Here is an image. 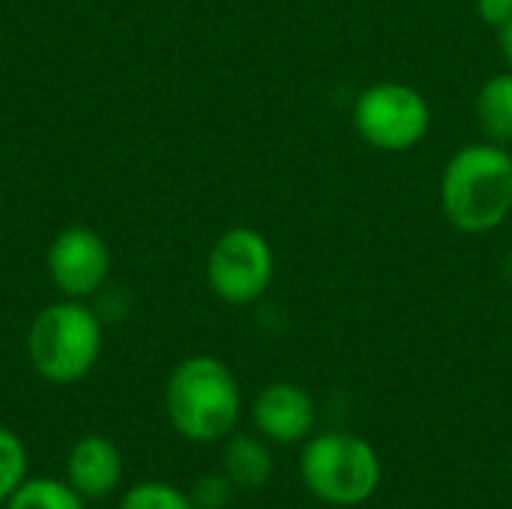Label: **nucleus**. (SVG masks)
Returning a JSON list of instances; mask_svg holds the SVG:
<instances>
[{
    "mask_svg": "<svg viewBox=\"0 0 512 509\" xmlns=\"http://www.w3.org/2000/svg\"><path fill=\"white\" fill-rule=\"evenodd\" d=\"M474 114L486 141L504 147L512 144V69H504L483 81L474 102Z\"/></svg>",
    "mask_w": 512,
    "mask_h": 509,
    "instance_id": "11",
    "label": "nucleus"
},
{
    "mask_svg": "<svg viewBox=\"0 0 512 509\" xmlns=\"http://www.w3.org/2000/svg\"><path fill=\"white\" fill-rule=\"evenodd\" d=\"M27 354L51 384L84 381L102 354V321L84 300H60L45 306L27 333Z\"/></svg>",
    "mask_w": 512,
    "mask_h": 509,
    "instance_id": "4",
    "label": "nucleus"
},
{
    "mask_svg": "<svg viewBox=\"0 0 512 509\" xmlns=\"http://www.w3.org/2000/svg\"><path fill=\"white\" fill-rule=\"evenodd\" d=\"M300 480L306 492L327 507L369 504L384 480V465L372 441L354 432H321L303 441Z\"/></svg>",
    "mask_w": 512,
    "mask_h": 509,
    "instance_id": "3",
    "label": "nucleus"
},
{
    "mask_svg": "<svg viewBox=\"0 0 512 509\" xmlns=\"http://www.w3.org/2000/svg\"><path fill=\"white\" fill-rule=\"evenodd\" d=\"M354 129L381 153H408L432 129L429 99L405 81H378L354 99Z\"/></svg>",
    "mask_w": 512,
    "mask_h": 509,
    "instance_id": "5",
    "label": "nucleus"
},
{
    "mask_svg": "<svg viewBox=\"0 0 512 509\" xmlns=\"http://www.w3.org/2000/svg\"><path fill=\"white\" fill-rule=\"evenodd\" d=\"M3 509H87V501L66 480L27 477Z\"/></svg>",
    "mask_w": 512,
    "mask_h": 509,
    "instance_id": "12",
    "label": "nucleus"
},
{
    "mask_svg": "<svg viewBox=\"0 0 512 509\" xmlns=\"http://www.w3.org/2000/svg\"><path fill=\"white\" fill-rule=\"evenodd\" d=\"M111 270L108 243L90 228H66L48 249V273L57 291L69 300L93 297Z\"/></svg>",
    "mask_w": 512,
    "mask_h": 509,
    "instance_id": "7",
    "label": "nucleus"
},
{
    "mask_svg": "<svg viewBox=\"0 0 512 509\" xmlns=\"http://www.w3.org/2000/svg\"><path fill=\"white\" fill-rule=\"evenodd\" d=\"M510 477H512V462H510Z\"/></svg>",
    "mask_w": 512,
    "mask_h": 509,
    "instance_id": "18",
    "label": "nucleus"
},
{
    "mask_svg": "<svg viewBox=\"0 0 512 509\" xmlns=\"http://www.w3.org/2000/svg\"><path fill=\"white\" fill-rule=\"evenodd\" d=\"M222 474L234 483V489L255 492L273 480L276 459L270 441L249 432H234L222 441Z\"/></svg>",
    "mask_w": 512,
    "mask_h": 509,
    "instance_id": "10",
    "label": "nucleus"
},
{
    "mask_svg": "<svg viewBox=\"0 0 512 509\" xmlns=\"http://www.w3.org/2000/svg\"><path fill=\"white\" fill-rule=\"evenodd\" d=\"M441 210L462 234H489L512 216V153L477 141L456 150L441 174Z\"/></svg>",
    "mask_w": 512,
    "mask_h": 509,
    "instance_id": "1",
    "label": "nucleus"
},
{
    "mask_svg": "<svg viewBox=\"0 0 512 509\" xmlns=\"http://www.w3.org/2000/svg\"><path fill=\"white\" fill-rule=\"evenodd\" d=\"M189 498L195 509H228L234 498V483L225 474H204L192 483Z\"/></svg>",
    "mask_w": 512,
    "mask_h": 509,
    "instance_id": "15",
    "label": "nucleus"
},
{
    "mask_svg": "<svg viewBox=\"0 0 512 509\" xmlns=\"http://www.w3.org/2000/svg\"><path fill=\"white\" fill-rule=\"evenodd\" d=\"M165 414L192 444H222L237 432L243 393L234 372L210 354L180 360L165 381Z\"/></svg>",
    "mask_w": 512,
    "mask_h": 509,
    "instance_id": "2",
    "label": "nucleus"
},
{
    "mask_svg": "<svg viewBox=\"0 0 512 509\" xmlns=\"http://www.w3.org/2000/svg\"><path fill=\"white\" fill-rule=\"evenodd\" d=\"M477 15L486 27H504L512 18V0H477Z\"/></svg>",
    "mask_w": 512,
    "mask_h": 509,
    "instance_id": "16",
    "label": "nucleus"
},
{
    "mask_svg": "<svg viewBox=\"0 0 512 509\" xmlns=\"http://www.w3.org/2000/svg\"><path fill=\"white\" fill-rule=\"evenodd\" d=\"M228 509H231V507H228Z\"/></svg>",
    "mask_w": 512,
    "mask_h": 509,
    "instance_id": "19",
    "label": "nucleus"
},
{
    "mask_svg": "<svg viewBox=\"0 0 512 509\" xmlns=\"http://www.w3.org/2000/svg\"><path fill=\"white\" fill-rule=\"evenodd\" d=\"M123 480L120 447L105 435H84L69 447L66 483L84 501H105L117 492Z\"/></svg>",
    "mask_w": 512,
    "mask_h": 509,
    "instance_id": "9",
    "label": "nucleus"
},
{
    "mask_svg": "<svg viewBox=\"0 0 512 509\" xmlns=\"http://www.w3.org/2000/svg\"><path fill=\"white\" fill-rule=\"evenodd\" d=\"M117 509H195L189 492L165 480H144L120 495Z\"/></svg>",
    "mask_w": 512,
    "mask_h": 509,
    "instance_id": "13",
    "label": "nucleus"
},
{
    "mask_svg": "<svg viewBox=\"0 0 512 509\" xmlns=\"http://www.w3.org/2000/svg\"><path fill=\"white\" fill-rule=\"evenodd\" d=\"M27 447L21 435L0 426V507L12 498V492L27 480Z\"/></svg>",
    "mask_w": 512,
    "mask_h": 509,
    "instance_id": "14",
    "label": "nucleus"
},
{
    "mask_svg": "<svg viewBox=\"0 0 512 509\" xmlns=\"http://www.w3.org/2000/svg\"><path fill=\"white\" fill-rule=\"evenodd\" d=\"M498 45H501V57L507 60V66L512 69V18L504 27H498Z\"/></svg>",
    "mask_w": 512,
    "mask_h": 509,
    "instance_id": "17",
    "label": "nucleus"
},
{
    "mask_svg": "<svg viewBox=\"0 0 512 509\" xmlns=\"http://www.w3.org/2000/svg\"><path fill=\"white\" fill-rule=\"evenodd\" d=\"M276 276V255L267 237L255 228H228L207 255V285L210 291L231 303L249 306L267 294Z\"/></svg>",
    "mask_w": 512,
    "mask_h": 509,
    "instance_id": "6",
    "label": "nucleus"
},
{
    "mask_svg": "<svg viewBox=\"0 0 512 509\" xmlns=\"http://www.w3.org/2000/svg\"><path fill=\"white\" fill-rule=\"evenodd\" d=\"M318 408L315 399L288 381L267 384L252 402V426L270 444H303L315 435Z\"/></svg>",
    "mask_w": 512,
    "mask_h": 509,
    "instance_id": "8",
    "label": "nucleus"
}]
</instances>
